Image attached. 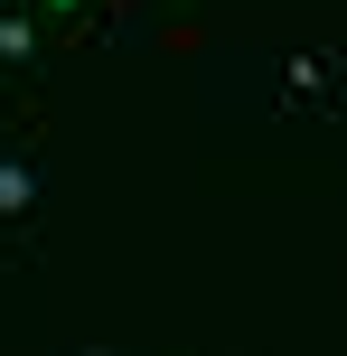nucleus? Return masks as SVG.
<instances>
[{
  "mask_svg": "<svg viewBox=\"0 0 347 356\" xmlns=\"http://www.w3.org/2000/svg\"><path fill=\"white\" fill-rule=\"evenodd\" d=\"M38 188H47V178H38L29 150H0V234H19L38 216Z\"/></svg>",
  "mask_w": 347,
  "mask_h": 356,
  "instance_id": "1",
  "label": "nucleus"
},
{
  "mask_svg": "<svg viewBox=\"0 0 347 356\" xmlns=\"http://www.w3.org/2000/svg\"><path fill=\"white\" fill-rule=\"evenodd\" d=\"M0 75H19V85L38 75V19L10 10V0H0Z\"/></svg>",
  "mask_w": 347,
  "mask_h": 356,
  "instance_id": "2",
  "label": "nucleus"
},
{
  "mask_svg": "<svg viewBox=\"0 0 347 356\" xmlns=\"http://www.w3.org/2000/svg\"><path fill=\"white\" fill-rule=\"evenodd\" d=\"M38 10H47V19H75V29H94V19H104V0H38Z\"/></svg>",
  "mask_w": 347,
  "mask_h": 356,
  "instance_id": "4",
  "label": "nucleus"
},
{
  "mask_svg": "<svg viewBox=\"0 0 347 356\" xmlns=\"http://www.w3.org/2000/svg\"><path fill=\"white\" fill-rule=\"evenodd\" d=\"M282 104H329V47H310V56L282 66Z\"/></svg>",
  "mask_w": 347,
  "mask_h": 356,
  "instance_id": "3",
  "label": "nucleus"
}]
</instances>
